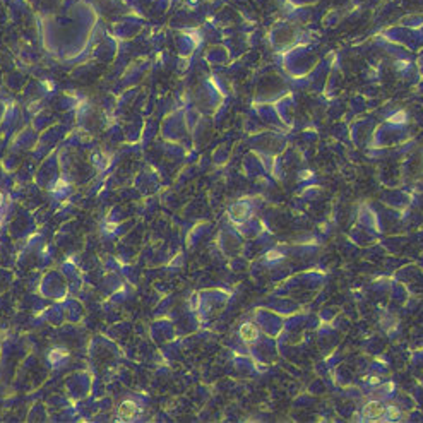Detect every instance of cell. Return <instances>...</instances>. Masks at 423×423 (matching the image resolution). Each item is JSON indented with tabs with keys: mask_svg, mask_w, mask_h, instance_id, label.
I'll list each match as a JSON object with an SVG mask.
<instances>
[{
	"mask_svg": "<svg viewBox=\"0 0 423 423\" xmlns=\"http://www.w3.org/2000/svg\"><path fill=\"white\" fill-rule=\"evenodd\" d=\"M137 411H139V408L134 401H123L120 406H118V418L123 421H129L137 415Z\"/></svg>",
	"mask_w": 423,
	"mask_h": 423,
	"instance_id": "cell-1",
	"label": "cell"
},
{
	"mask_svg": "<svg viewBox=\"0 0 423 423\" xmlns=\"http://www.w3.org/2000/svg\"><path fill=\"white\" fill-rule=\"evenodd\" d=\"M363 415L367 418H379L384 415V408H382L379 403H368L363 409Z\"/></svg>",
	"mask_w": 423,
	"mask_h": 423,
	"instance_id": "cell-2",
	"label": "cell"
},
{
	"mask_svg": "<svg viewBox=\"0 0 423 423\" xmlns=\"http://www.w3.org/2000/svg\"><path fill=\"white\" fill-rule=\"evenodd\" d=\"M240 336L244 338L245 341H252V339L257 336V329H255L252 324H244L240 329Z\"/></svg>",
	"mask_w": 423,
	"mask_h": 423,
	"instance_id": "cell-3",
	"label": "cell"
},
{
	"mask_svg": "<svg viewBox=\"0 0 423 423\" xmlns=\"http://www.w3.org/2000/svg\"><path fill=\"white\" fill-rule=\"evenodd\" d=\"M247 213H249V206L247 204H237V206H233L231 208V214H233V218H237V219H244Z\"/></svg>",
	"mask_w": 423,
	"mask_h": 423,
	"instance_id": "cell-4",
	"label": "cell"
},
{
	"mask_svg": "<svg viewBox=\"0 0 423 423\" xmlns=\"http://www.w3.org/2000/svg\"><path fill=\"white\" fill-rule=\"evenodd\" d=\"M65 356V351H62V350H54L50 353V360L52 362H57V360H60V358H64Z\"/></svg>",
	"mask_w": 423,
	"mask_h": 423,
	"instance_id": "cell-5",
	"label": "cell"
},
{
	"mask_svg": "<svg viewBox=\"0 0 423 423\" xmlns=\"http://www.w3.org/2000/svg\"><path fill=\"white\" fill-rule=\"evenodd\" d=\"M2 202H4V196L0 194V206H2Z\"/></svg>",
	"mask_w": 423,
	"mask_h": 423,
	"instance_id": "cell-6",
	"label": "cell"
}]
</instances>
